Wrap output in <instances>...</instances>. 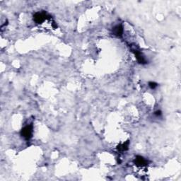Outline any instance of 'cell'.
I'll use <instances>...</instances> for the list:
<instances>
[{
    "label": "cell",
    "mask_w": 181,
    "mask_h": 181,
    "mask_svg": "<svg viewBox=\"0 0 181 181\" xmlns=\"http://www.w3.org/2000/svg\"><path fill=\"white\" fill-rule=\"evenodd\" d=\"M134 164L138 165V166H146L148 164V162L144 157L141 156H136V158L134 160Z\"/></svg>",
    "instance_id": "277c9868"
},
{
    "label": "cell",
    "mask_w": 181,
    "mask_h": 181,
    "mask_svg": "<svg viewBox=\"0 0 181 181\" xmlns=\"http://www.w3.org/2000/svg\"><path fill=\"white\" fill-rule=\"evenodd\" d=\"M132 52L135 55V57L137 60V62L141 64H146L147 63V61L146 60L144 56L142 55V54L141 53V52H139L137 49H132Z\"/></svg>",
    "instance_id": "3957f363"
},
{
    "label": "cell",
    "mask_w": 181,
    "mask_h": 181,
    "mask_svg": "<svg viewBox=\"0 0 181 181\" xmlns=\"http://www.w3.org/2000/svg\"><path fill=\"white\" fill-rule=\"evenodd\" d=\"M123 27L122 25H117L112 29V33L115 36L121 37L123 34Z\"/></svg>",
    "instance_id": "5b68a950"
},
{
    "label": "cell",
    "mask_w": 181,
    "mask_h": 181,
    "mask_svg": "<svg viewBox=\"0 0 181 181\" xmlns=\"http://www.w3.org/2000/svg\"><path fill=\"white\" fill-rule=\"evenodd\" d=\"M154 115L156 116H160L162 115V112L160 110H157V111H156L154 112Z\"/></svg>",
    "instance_id": "ba28073f"
},
{
    "label": "cell",
    "mask_w": 181,
    "mask_h": 181,
    "mask_svg": "<svg viewBox=\"0 0 181 181\" xmlns=\"http://www.w3.org/2000/svg\"><path fill=\"white\" fill-rule=\"evenodd\" d=\"M47 14L45 12H37L34 14L33 16V20L36 23L40 24L42 22L45 21L47 18Z\"/></svg>",
    "instance_id": "7a4b0ae2"
},
{
    "label": "cell",
    "mask_w": 181,
    "mask_h": 181,
    "mask_svg": "<svg viewBox=\"0 0 181 181\" xmlns=\"http://www.w3.org/2000/svg\"><path fill=\"white\" fill-rule=\"evenodd\" d=\"M157 86H158V84H157L156 83L153 82V81H151V82L148 83V86H149L151 89H154V88H156Z\"/></svg>",
    "instance_id": "52a82bcc"
},
{
    "label": "cell",
    "mask_w": 181,
    "mask_h": 181,
    "mask_svg": "<svg viewBox=\"0 0 181 181\" xmlns=\"http://www.w3.org/2000/svg\"><path fill=\"white\" fill-rule=\"evenodd\" d=\"M129 141H127L126 142L123 143L122 144H119L118 146H117V149L119 151H125L128 149V147H129Z\"/></svg>",
    "instance_id": "8992f818"
},
{
    "label": "cell",
    "mask_w": 181,
    "mask_h": 181,
    "mask_svg": "<svg viewBox=\"0 0 181 181\" xmlns=\"http://www.w3.org/2000/svg\"><path fill=\"white\" fill-rule=\"evenodd\" d=\"M21 135L25 139H30L32 137V135H33V125L29 124V125H27L23 127L21 131Z\"/></svg>",
    "instance_id": "6da1fadb"
}]
</instances>
